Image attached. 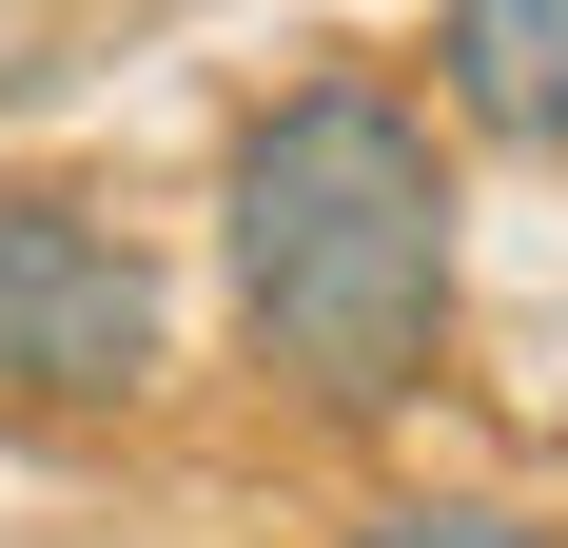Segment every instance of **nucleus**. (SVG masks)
<instances>
[{
    "instance_id": "1",
    "label": "nucleus",
    "mask_w": 568,
    "mask_h": 548,
    "mask_svg": "<svg viewBox=\"0 0 568 548\" xmlns=\"http://www.w3.org/2000/svg\"><path fill=\"white\" fill-rule=\"evenodd\" d=\"M216 235H235V314L294 373V412L393 432L432 392V353H452V158H432L412 79L334 59V79L255 99L235 176H216Z\"/></svg>"
},
{
    "instance_id": "4",
    "label": "nucleus",
    "mask_w": 568,
    "mask_h": 548,
    "mask_svg": "<svg viewBox=\"0 0 568 548\" xmlns=\"http://www.w3.org/2000/svg\"><path fill=\"white\" fill-rule=\"evenodd\" d=\"M334 548H568V529H529V509H490V490H393V509H353Z\"/></svg>"
},
{
    "instance_id": "2",
    "label": "nucleus",
    "mask_w": 568,
    "mask_h": 548,
    "mask_svg": "<svg viewBox=\"0 0 568 548\" xmlns=\"http://www.w3.org/2000/svg\"><path fill=\"white\" fill-rule=\"evenodd\" d=\"M158 373V274L79 196H0V392L20 412H118Z\"/></svg>"
},
{
    "instance_id": "3",
    "label": "nucleus",
    "mask_w": 568,
    "mask_h": 548,
    "mask_svg": "<svg viewBox=\"0 0 568 548\" xmlns=\"http://www.w3.org/2000/svg\"><path fill=\"white\" fill-rule=\"evenodd\" d=\"M432 99L470 138L568 158V0H432Z\"/></svg>"
}]
</instances>
